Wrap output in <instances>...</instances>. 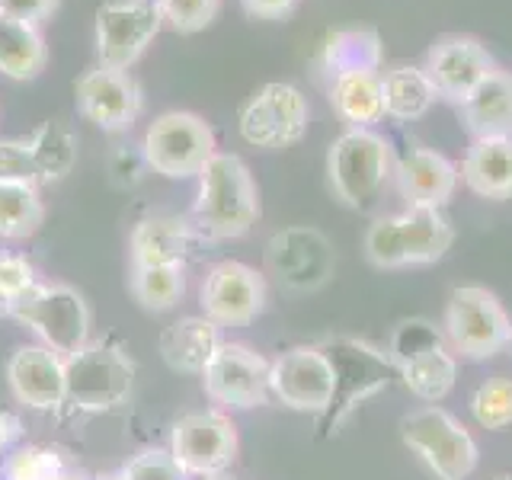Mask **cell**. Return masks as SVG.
Segmentation results:
<instances>
[{
	"instance_id": "1",
	"label": "cell",
	"mask_w": 512,
	"mask_h": 480,
	"mask_svg": "<svg viewBox=\"0 0 512 480\" xmlns=\"http://www.w3.org/2000/svg\"><path fill=\"white\" fill-rule=\"evenodd\" d=\"M260 212V189L250 167L237 154L218 151L199 173L192 228L208 240H234L260 221Z\"/></svg>"
},
{
	"instance_id": "2",
	"label": "cell",
	"mask_w": 512,
	"mask_h": 480,
	"mask_svg": "<svg viewBox=\"0 0 512 480\" xmlns=\"http://www.w3.org/2000/svg\"><path fill=\"white\" fill-rule=\"evenodd\" d=\"M320 349L333 365V397L327 410L317 416V436L330 439L356 413V407L391 388L397 381V365L388 352L356 336H336V340L320 343Z\"/></svg>"
},
{
	"instance_id": "3",
	"label": "cell",
	"mask_w": 512,
	"mask_h": 480,
	"mask_svg": "<svg viewBox=\"0 0 512 480\" xmlns=\"http://www.w3.org/2000/svg\"><path fill=\"white\" fill-rule=\"evenodd\" d=\"M455 244V228L442 208L410 205L407 212L375 218L368 224L362 250L378 269H407L439 263Z\"/></svg>"
},
{
	"instance_id": "4",
	"label": "cell",
	"mask_w": 512,
	"mask_h": 480,
	"mask_svg": "<svg viewBox=\"0 0 512 480\" xmlns=\"http://www.w3.org/2000/svg\"><path fill=\"white\" fill-rule=\"evenodd\" d=\"M442 333L455 356L468 362H484L512 343V317L490 288L458 285L448 295Z\"/></svg>"
},
{
	"instance_id": "5",
	"label": "cell",
	"mask_w": 512,
	"mask_h": 480,
	"mask_svg": "<svg viewBox=\"0 0 512 480\" xmlns=\"http://www.w3.org/2000/svg\"><path fill=\"white\" fill-rule=\"evenodd\" d=\"M388 356L397 365V378L404 388L426 400V404H439L455 388L458 378V356L448 343H442L439 330L429 320H404L397 324L391 336Z\"/></svg>"
},
{
	"instance_id": "6",
	"label": "cell",
	"mask_w": 512,
	"mask_h": 480,
	"mask_svg": "<svg viewBox=\"0 0 512 480\" xmlns=\"http://www.w3.org/2000/svg\"><path fill=\"white\" fill-rule=\"evenodd\" d=\"M394 170L391 144L372 128H346L327 151V180L333 196L349 208H365Z\"/></svg>"
},
{
	"instance_id": "7",
	"label": "cell",
	"mask_w": 512,
	"mask_h": 480,
	"mask_svg": "<svg viewBox=\"0 0 512 480\" xmlns=\"http://www.w3.org/2000/svg\"><path fill=\"white\" fill-rule=\"evenodd\" d=\"M215 154L212 125L186 109L160 112L141 141L144 164L167 180H192Z\"/></svg>"
},
{
	"instance_id": "8",
	"label": "cell",
	"mask_w": 512,
	"mask_h": 480,
	"mask_svg": "<svg viewBox=\"0 0 512 480\" xmlns=\"http://www.w3.org/2000/svg\"><path fill=\"white\" fill-rule=\"evenodd\" d=\"M400 439L439 480H464L477 468V442L452 413L426 404L400 420Z\"/></svg>"
},
{
	"instance_id": "9",
	"label": "cell",
	"mask_w": 512,
	"mask_h": 480,
	"mask_svg": "<svg viewBox=\"0 0 512 480\" xmlns=\"http://www.w3.org/2000/svg\"><path fill=\"white\" fill-rule=\"evenodd\" d=\"M135 384V365L125 352L106 343H87L64 359V404L84 413L122 407Z\"/></svg>"
},
{
	"instance_id": "10",
	"label": "cell",
	"mask_w": 512,
	"mask_h": 480,
	"mask_svg": "<svg viewBox=\"0 0 512 480\" xmlns=\"http://www.w3.org/2000/svg\"><path fill=\"white\" fill-rule=\"evenodd\" d=\"M311 106L304 93L292 84L272 80L263 84L250 100L240 106L237 128L240 138L260 151H282L308 135Z\"/></svg>"
},
{
	"instance_id": "11",
	"label": "cell",
	"mask_w": 512,
	"mask_h": 480,
	"mask_svg": "<svg viewBox=\"0 0 512 480\" xmlns=\"http://www.w3.org/2000/svg\"><path fill=\"white\" fill-rule=\"evenodd\" d=\"M10 317L36 330L42 343L61 359L74 356L90 343V308L84 295L71 285H36L10 311Z\"/></svg>"
},
{
	"instance_id": "12",
	"label": "cell",
	"mask_w": 512,
	"mask_h": 480,
	"mask_svg": "<svg viewBox=\"0 0 512 480\" xmlns=\"http://www.w3.org/2000/svg\"><path fill=\"white\" fill-rule=\"evenodd\" d=\"M164 26L157 0H106L96 10V64L128 71Z\"/></svg>"
},
{
	"instance_id": "13",
	"label": "cell",
	"mask_w": 512,
	"mask_h": 480,
	"mask_svg": "<svg viewBox=\"0 0 512 480\" xmlns=\"http://www.w3.org/2000/svg\"><path fill=\"white\" fill-rule=\"evenodd\" d=\"M237 426L224 410L186 413L173 426L170 455L186 477H215L231 468L237 458Z\"/></svg>"
},
{
	"instance_id": "14",
	"label": "cell",
	"mask_w": 512,
	"mask_h": 480,
	"mask_svg": "<svg viewBox=\"0 0 512 480\" xmlns=\"http://www.w3.org/2000/svg\"><path fill=\"white\" fill-rule=\"evenodd\" d=\"M266 269L282 288L292 292H317L336 272V253L327 234L298 224L285 228L266 244Z\"/></svg>"
},
{
	"instance_id": "15",
	"label": "cell",
	"mask_w": 512,
	"mask_h": 480,
	"mask_svg": "<svg viewBox=\"0 0 512 480\" xmlns=\"http://www.w3.org/2000/svg\"><path fill=\"white\" fill-rule=\"evenodd\" d=\"M202 388L221 410H253L269 404V362L244 343H221L202 372Z\"/></svg>"
},
{
	"instance_id": "16",
	"label": "cell",
	"mask_w": 512,
	"mask_h": 480,
	"mask_svg": "<svg viewBox=\"0 0 512 480\" xmlns=\"http://www.w3.org/2000/svg\"><path fill=\"white\" fill-rule=\"evenodd\" d=\"M202 311L218 327H247L266 311L269 288L263 272L247 263L221 260L205 272L202 282Z\"/></svg>"
},
{
	"instance_id": "17",
	"label": "cell",
	"mask_w": 512,
	"mask_h": 480,
	"mask_svg": "<svg viewBox=\"0 0 512 480\" xmlns=\"http://www.w3.org/2000/svg\"><path fill=\"white\" fill-rule=\"evenodd\" d=\"M269 391L288 410L320 416L333 397V365L320 346H295L269 362Z\"/></svg>"
},
{
	"instance_id": "18",
	"label": "cell",
	"mask_w": 512,
	"mask_h": 480,
	"mask_svg": "<svg viewBox=\"0 0 512 480\" xmlns=\"http://www.w3.org/2000/svg\"><path fill=\"white\" fill-rule=\"evenodd\" d=\"M423 71L442 100L458 106L496 71V61L474 36H439L429 45Z\"/></svg>"
},
{
	"instance_id": "19",
	"label": "cell",
	"mask_w": 512,
	"mask_h": 480,
	"mask_svg": "<svg viewBox=\"0 0 512 480\" xmlns=\"http://www.w3.org/2000/svg\"><path fill=\"white\" fill-rule=\"evenodd\" d=\"M77 109L103 132H125L141 112V87L128 71L93 64L74 84Z\"/></svg>"
},
{
	"instance_id": "20",
	"label": "cell",
	"mask_w": 512,
	"mask_h": 480,
	"mask_svg": "<svg viewBox=\"0 0 512 480\" xmlns=\"http://www.w3.org/2000/svg\"><path fill=\"white\" fill-rule=\"evenodd\" d=\"M394 176L407 205L423 208H445L461 180L452 160L432 148H423V144H413L394 160Z\"/></svg>"
},
{
	"instance_id": "21",
	"label": "cell",
	"mask_w": 512,
	"mask_h": 480,
	"mask_svg": "<svg viewBox=\"0 0 512 480\" xmlns=\"http://www.w3.org/2000/svg\"><path fill=\"white\" fill-rule=\"evenodd\" d=\"M10 391L32 410H58L64 404V359L48 346H20L7 365Z\"/></svg>"
},
{
	"instance_id": "22",
	"label": "cell",
	"mask_w": 512,
	"mask_h": 480,
	"mask_svg": "<svg viewBox=\"0 0 512 480\" xmlns=\"http://www.w3.org/2000/svg\"><path fill=\"white\" fill-rule=\"evenodd\" d=\"M458 173L464 186L480 199H512V135L474 138Z\"/></svg>"
},
{
	"instance_id": "23",
	"label": "cell",
	"mask_w": 512,
	"mask_h": 480,
	"mask_svg": "<svg viewBox=\"0 0 512 480\" xmlns=\"http://www.w3.org/2000/svg\"><path fill=\"white\" fill-rule=\"evenodd\" d=\"M196 228L186 218L154 215L135 224L132 231V266H170L183 263L196 247Z\"/></svg>"
},
{
	"instance_id": "24",
	"label": "cell",
	"mask_w": 512,
	"mask_h": 480,
	"mask_svg": "<svg viewBox=\"0 0 512 480\" xmlns=\"http://www.w3.org/2000/svg\"><path fill=\"white\" fill-rule=\"evenodd\" d=\"M461 122L471 138H503L512 135V71L496 68L480 87L458 103Z\"/></svg>"
},
{
	"instance_id": "25",
	"label": "cell",
	"mask_w": 512,
	"mask_h": 480,
	"mask_svg": "<svg viewBox=\"0 0 512 480\" xmlns=\"http://www.w3.org/2000/svg\"><path fill=\"white\" fill-rule=\"evenodd\" d=\"M221 327L208 317H183L160 336V356L183 375H202L221 346Z\"/></svg>"
},
{
	"instance_id": "26",
	"label": "cell",
	"mask_w": 512,
	"mask_h": 480,
	"mask_svg": "<svg viewBox=\"0 0 512 480\" xmlns=\"http://www.w3.org/2000/svg\"><path fill=\"white\" fill-rule=\"evenodd\" d=\"M330 106L349 128H372L384 119V96L378 71H346L330 84Z\"/></svg>"
},
{
	"instance_id": "27",
	"label": "cell",
	"mask_w": 512,
	"mask_h": 480,
	"mask_svg": "<svg viewBox=\"0 0 512 480\" xmlns=\"http://www.w3.org/2000/svg\"><path fill=\"white\" fill-rule=\"evenodd\" d=\"M381 96H384V116L394 122H416L423 119L439 100L436 87L416 64H394L391 71L381 74Z\"/></svg>"
},
{
	"instance_id": "28",
	"label": "cell",
	"mask_w": 512,
	"mask_h": 480,
	"mask_svg": "<svg viewBox=\"0 0 512 480\" xmlns=\"http://www.w3.org/2000/svg\"><path fill=\"white\" fill-rule=\"evenodd\" d=\"M48 61V48L39 26L0 16V74L10 80L39 77Z\"/></svg>"
},
{
	"instance_id": "29",
	"label": "cell",
	"mask_w": 512,
	"mask_h": 480,
	"mask_svg": "<svg viewBox=\"0 0 512 480\" xmlns=\"http://www.w3.org/2000/svg\"><path fill=\"white\" fill-rule=\"evenodd\" d=\"M381 58V36L375 29H340L324 42V68L333 77L346 71H378Z\"/></svg>"
},
{
	"instance_id": "30",
	"label": "cell",
	"mask_w": 512,
	"mask_h": 480,
	"mask_svg": "<svg viewBox=\"0 0 512 480\" xmlns=\"http://www.w3.org/2000/svg\"><path fill=\"white\" fill-rule=\"evenodd\" d=\"M26 141L32 148V157H36L42 183H58L74 170V164H77V138L61 119L42 122L36 132H32V138H26Z\"/></svg>"
},
{
	"instance_id": "31",
	"label": "cell",
	"mask_w": 512,
	"mask_h": 480,
	"mask_svg": "<svg viewBox=\"0 0 512 480\" xmlns=\"http://www.w3.org/2000/svg\"><path fill=\"white\" fill-rule=\"evenodd\" d=\"M186 292V266H132V295L144 311H170Z\"/></svg>"
},
{
	"instance_id": "32",
	"label": "cell",
	"mask_w": 512,
	"mask_h": 480,
	"mask_svg": "<svg viewBox=\"0 0 512 480\" xmlns=\"http://www.w3.org/2000/svg\"><path fill=\"white\" fill-rule=\"evenodd\" d=\"M45 221V205L32 186H0V237L26 240Z\"/></svg>"
},
{
	"instance_id": "33",
	"label": "cell",
	"mask_w": 512,
	"mask_h": 480,
	"mask_svg": "<svg viewBox=\"0 0 512 480\" xmlns=\"http://www.w3.org/2000/svg\"><path fill=\"white\" fill-rule=\"evenodd\" d=\"M471 413L474 420L490 429V432H503L512 426V378H487L480 388L471 394Z\"/></svg>"
},
{
	"instance_id": "34",
	"label": "cell",
	"mask_w": 512,
	"mask_h": 480,
	"mask_svg": "<svg viewBox=\"0 0 512 480\" xmlns=\"http://www.w3.org/2000/svg\"><path fill=\"white\" fill-rule=\"evenodd\" d=\"M64 474V461L55 448L20 445L4 458V480H55Z\"/></svg>"
},
{
	"instance_id": "35",
	"label": "cell",
	"mask_w": 512,
	"mask_h": 480,
	"mask_svg": "<svg viewBox=\"0 0 512 480\" xmlns=\"http://www.w3.org/2000/svg\"><path fill=\"white\" fill-rule=\"evenodd\" d=\"M0 186H32V189L42 186L29 141L0 138Z\"/></svg>"
},
{
	"instance_id": "36",
	"label": "cell",
	"mask_w": 512,
	"mask_h": 480,
	"mask_svg": "<svg viewBox=\"0 0 512 480\" xmlns=\"http://www.w3.org/2000/svg\"><path fill=\"white\" fill-rule=\"evenodd\" d=\"M36 285V269L26 256L0 253V314H10Z\"/></svg>"
},
{
	"instance_id": "37",
	"label": "cell",
	"mask_w": 512,
	"mask_h": 480,
	"mask_svg": "<svg viewBox=\"0 0 512 480\" xmlns=\"http://www.w3.org/2000/svg\"><path fill=\"white\" fill-rule=\"evenodd\" d=\"M164 26L176 32H202L215 23L221 0H157Z\"/></svg>"
},
{
	"instance_id": "38",
	"label": "cell",
	"mask_w": 512,
	"mask_h": 480,
	"mask_svg": "<svg viewBox=\"0 0 512 480\" xmlns=\"http://www.w3.org/2000/svg\"><path fill=\"white\" fill-rule=\"evenodd\" d=\"M128 480H186L183 468L173 461L170 448H144L125 468Z\"/></svg>"
},
{
	"instance_id": "39",
	"label": "cell",
	"mask_w": 512,
	"mask_h": 480,
	"mask_svg": "<svg viewBox=\"0 0 512 480\" xmlns=\"http://www.w3.org/2000/svg\"><path fill=\"white\" fill-rule=\"evenodd\" d=\"M55 10H58V0H0V16L29 23V26L45 23Z\"/></svg>"
},
{
	"instance_id": "40",
	"label": "cell",
	"mask_w": 512,
	"mask_h": 480,
	"mask_svg": "<svg viewBox=\"0 0 512 480\" xmlns=\"http://www.w3.org/2000/svg\"><path fill=\"white\" fill-rule=\"evenodd\" d=\"M295 4L298 0H240V7L256 20H282L295 10Z\"/></svg>"
},
{
	"instance_id": "41",
	"label": "cell",
	"mask_w": 512,
	"mask_h": 480,
	"mask_svg": "<svg viewBox=\"0 0 512 480\" xmlns=\"http://www.w3.org/2000/svg\"><path fill=\"white\" fill-rule=\"evenodd\" d=\"M20 432H23L20 416L0 413V455H10L13 452V442L20 439Z\"/></svg>"
},
{
	"instance_id": "42",
	"label": "cell",
	"mask_w": 512,
	"mask_h": 480,
	"mask_svg": "<svg viewBox=\"0 0 512 480\" xmlns=\"http://www.w3.org/2000/svg\"><path fill=\"white\" fill-rule=\"evenodd\" d=\"M55 480H87L84 474H71V471H64V474H58Z\"/></svg>"
},
{
	"instance_id": "43",
	"label": "cell",
	"mask_w": 512,
	"mask_h": 480,
	"mask_svg": "<svg viewBox=\"0 0 512 480\" xmlns=\"http://www.w3.org/2000/svg\"><path fill=\"white\" fill-rule=\"evenodd\" d=\"M202 480H231V477H224V474H215V477H202Z\"/></svg>"
},
{
	"instance_id": "44",
	"label": "cell",
	"mask_w": 512,
	"mask_h": 480,
	"mask_svg": "<svg viewBox=\"0 0 512 480\" xmlns=\"http://www.w3.org/2000/svg\"><path fill=\"white\" fill-rule=\"evenodd\" d=\"M109 480H128V477H125V471H122V474H116V477H109Z\"/></svg>"
},
{
	"instance_id": "45",
	"label": "cell",
	"mask_w": 512,
	"mask_h": 480,
	"mask_svg": "<svg viewBox=\"0 0 512 480\" xmlns=\"http://www.w3.org/2000/svg\"><path fill=\"white\" fill-rule=\"evenodd\" d=\"M496 480H512V477H496Z\"/></svg>"
}]
</instances>
